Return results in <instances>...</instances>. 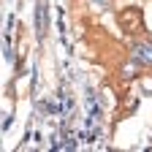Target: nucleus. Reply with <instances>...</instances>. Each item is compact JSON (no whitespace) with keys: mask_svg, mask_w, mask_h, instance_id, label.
I'll return each instance as SVG.
<instances>
[{"mask_svg":"<svg viewBox=\"0 0 152 152\" xmlns=\"http://www.w3.org/2000/svg\"><path fill=\"white\" fill-rule=\"evenodd\" d=\"M133 57H136V63H144V65H149V63H152V46H144V44H139L136 49H133Z\"/></svg>","mask_w":152,"mask_h":152,"instance_id":"f257e3e1","label":"nucleus"}]
</instances>
